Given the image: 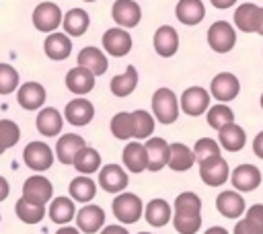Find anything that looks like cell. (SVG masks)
<instances>
[{
	"mask_svg": "<svg viewBox=\"0 0 263 234\" xmlns=\"http://www.w3.org/2000/svg\"><path fill=\"white\" fill-rule=\"evenodd\" d=\"M86 2H95V0H86Z\"/></svg>",
	"mask_w": 263,
	"mask_h": 234,
	"instance_id": "9f6ffc18",
	"label": "cell"
},
{
	"mask_svg": "<svg viewBox=\"0 0 263 234\" xmlns=\"http://www.w3.org/2000/svg\"><path fill=\"white\" fill-rule=\"evenodd\" d=\"M43 47H45V55H47L49 60L60 62V60H66V57L70 55V51H72V41H70L68 33H58V31H55V33H49V35H47Z\"/></svg>",
	"mask_w": 263,
	"mask_h": 234,
	"instance_id": "4316f807",
	"label": "cell"
},
{
	"mask_svg": "<svg viewBox=\"0 0 263 234\" xmlns=\"http://www.w3.org/2000/svg\"><path fill=\"white\" fill-rule=\"evenodd\" d=\"M64 117H66V121H68L70 125L82 127V125H86V123L92 121V117H95V107H92V103L86 101V99H72V101L66 105V109H64Z\"/></svg>",
	"mask_w": 263,
	"mask_h": 234,
	"instance_id": "9a60e30c",
	"label": "cell"
},
{
	"mask_svg": "<svg viewBox=\"0 0 263 234\" xmlns=\"http://www.w3.org/2000/svg\"><path fill=\"white\" fill-rule=\"evenodd\" d=\"M80 232V228L76 230V228H60L58 230V234H78Z\"/></svg>",
	"mask_w": 263,
	"mask_h": 234,
	"instance_id": "f907efd6",
	"label": "cell"
},
{
	"mask_svg": "<svg viewBox=\"0 0 263 234\" xmlns=\"http://www.w3.org/2000/svg\"><path fill=\"white\" fill-rule=\"evenodd\" d=\"M123 164L129 172H142L148 168V152H146V144H140V142H129L125 148H123Z\"/></svg>",
	"mask_w": 263,
	"mask_h": 234,
	"instance_id": "7402d4cb",
	"label": "cell"
},
{
	"mask_svg": "<svg viewBox=\"0 0 263 234\" xmlns=\"http://www.w3.org/2000/svg\"><path fill=\"white\" fill-rule=\"evenodd\" d=\"M146 152H148V170L156 172V170L168 166L171 144H168L164 138H148V142H146Z\"/></svg>",
	"mask_w": 263,
	"mask_h": 234,
	"instance_id": "2e32d148",
	"label": "cell"
},
{
	"mask_svg": "<svg viewBox=\"0 0 263 234\" xmlns=\"http://www.w3.org/2000/svg\"><path fill=\"white\" fill-rule=\"evenodd\" d=\"M212 232H218V234H226V230H222V228H218V226H214L212 230H208V234H212Z\"/></svg>",
	"mask_w": 263,
	"mask_h": 234,
	"instance_id": "816d5d0a",
	"label": "cell"
},
{
	"mask_svg": "<svg viewBox=\"0 0 263 234\" xmlns=\"http://www.w3.org/2000/svg\"><path fill=\"white\" fill-rule=\"evenodd\" d=\"M216 209L224 216V218H230V220H238L240 216H245L247 211V203H245V197L240 195V191H222L218 197H216Z\"/></svg>",
	"mask_w": 263,
	"mask_h": 234,
	"instance_id": "7c38bea8",
	"label": "cell"
},
{
	"mask_svg": "<svg viewBox=\"0 0 263 234\" xmlns=\"http://www.w3.org/2000/svg\"><path fill=\"white\" fill-rule=\"evenodd\" d=\"M4 150H6V148H4V146H2V144H0V154H2V152H4Z\"/></svg>",
	"mask_w": 263,
	"mask_h": 234,
	"instance_id": "11a10c76",
	"label": "cell"
},
{
	"mask_svg": "<svg viewBox=\"0 0 263 234\" xmlns=\"http://www.w3.org/2000/svg\"><path fill=\"white\" fill-rule=\"evenodd\" d=\"M154 49L160 57H171L179 49V33L171 25H162L154 33Z\"/></svg>",
	"mask_w": 263,
	"mask_h": 234,
	"instance_id": "d6986e66",
	"label": "cell"
},
{
	"mask_svg": "<svg viewBox=\"0 0 263 234\" xmlns=\"http://www.w3.org/2000/svg\"><path fill=\"white\" fill-rule=\"evenodd\" d=\"M21 138V129L10 119H0V144L4 148H12Z\"/></svg>",
	"mask_w": 263,
	"mask_h": 234,
	"instance_id": "ee69618b",
	"label": "cell"
},
{
	"mask_svg": "<svg viewBox=\"0 0 263 234\" xmlns=\"http://www.w3.org/2000/svg\"><path fill=\"white\" fill-rule=\"evenodd\" d=\"M35 125H37V131H39L41 135H45V138H53V135H58V133L62 131L64 117H62V113H60L58 109H53V107H45V109H41V111L37 113V121H35Z\"/></svg>",
	"mask_w": 263,
	"mask_h": 234,
	"instance_id": "44dd1931",
	"label": "cell"
},
{
	"mask_svg": "<svg viewBox=\"0 0 263 234\" xmlns=\"http://www.w3.org/2000/svg\"><path fill=\"white\" fill-rule=\"evenodd\" d=\"M8 191H10V187H8V181L0 174V201H4L6 197H8Z\"/></svg>",
	"mask_w": 263,
	"mask_h": 234,
	"instance_id": "c3c4849f",
	"label": "cell"
},
{
	"mask_svg": "<svg viewBox=\"0 0 263 234\" xmlns=\"http://www.w3.org/2000/svg\"><path fill=\"white\" fill-rule=\"evenodd\" d=\"M259 105H261V109H263V92H261V99H259Z\"/></svg>",
	"mask_w": 263,
	"mask_h": 234,
	"instance_id": "db71d44e",
	"label": "cell"
},
{
	"mask_svg": "<svg viewBox=\"0 0 263 234\" xmlns=\"http://www.w3.org/2000/svg\"><path fill=\"white\" fill-rule=\"evenodd\" d=\"M234 234H263V203H255L234 226Z\"/></svg>",
	"mask_w": 263,
	"mask_h": 234,
	"instance_id": "484cf974",
	"label": "cell"
},
{
	"mask_svg": "<svg viewBox=\"0 0 263 234\" xmlns=\"http://www.w3.org/2000/svg\"><path fill=\"white\" fill-rule=\"evenodd\" d=\"M173 226L181 234H193L201 228V213H191V211H175L173 213Z\"/></svg>",
	"mask_w": 263,
	"mask_h": 234,
	"instance_id": "f35d334b",
	"label": "cell"
},
{
	"mask_svg": "<svg viewBox=\"0 0 263 234\" xmlns=\"http://www.w3.org/2000/svg\"><path fill=\"white\" fill-rule=\"evenodd\" d=\"M99 185L107 193H121L127 187V172L119 164H105L99 172Z\"/></svg>",
	"mask_w": 263,
	"mask_h": 234,
	"instance_id": "e0dca14e",
	"label": "cell"
},
{
	"mask_svg": "<svg viewBox=\"0 0 263 234\" xmlns=\"http://www.w3.org/2000/svg\"><path fill=\"white\" fill-rule=\"evenodd\" d=\"M23 160H25V164L29 168H33L37 172H43V170H47L53 164V152L43 142H29L25 146Z\"/></svg>",
	"mask_w": 263,
	"mask_h": 234,
	"instance_id": "9c48e42d",
	"label": "cell"
},
{
	"mask_svg": "<svg viewBox=\"0 0 263 234\" xmlns=\"http://www.w3.org/2000/svg\"><path fill=\"white\" fill-rule=\"evenodd\" d=\"M259 35H263V21H261V27H259Z\"/></svg>",
	"mask_w": 263,
	"mask_h": 234,
	"instance_id": "f5cc1de1",
	"label": "cell"
},
{
	"mask_svg": "<svg viewBox=\"0 0 263 234\" xmlns=\"http://www.w3.org/2000/svg\"><path fill=\"white\" fill-rule=\"evenodd\" d=\"M47 213L53 224H68L76 216V207L70 197H55V199H51Z\"/></svg>",
	"mask_w": 263,
	"mask_h": 234,
	"instance_id": "d6a6232c",
	"label": "cell"
},
{
	"mask_svg": "<svg viewBox=\"0 0 263 234\" xmlns=\"http://www.w3.org/2000/svg\"><path fill=\"white\" fill-rule=\"evenodd\" d=\"M193 152H195V158L197 162L210 158V156H218L220 154V142L212 140V138H199L193 146Z\"/></svg>",
	"mask_w": 263,
	"mask_h": 234,
	"instance_id": "7bdbcfd3",
	"label": "cell"
},
{
	"mask_svg": "<svg viewBox=\"0 0 263 234\" xmlns=\"http://www.w3.org/2000/svg\"><path fill=\"white\" fill-rule=\"evenodd\" d=\"M99 166H101V154L90 146H84L74 158V168L80 174H92L95 170H99Z\"/></svg>",
	"mask_w": 263,
	"mask_h": 234,
	"instance_id": "8d00e7d4",
	"label": "cell"
},
{
	"mask_svg": "<svg viewBox=\"0 0 263 234\" xmlns=\"http://www.w3.org/2000/svg\"><path fill=\"white\" fill-rule=\"evenodd\" d=\"M263 21V6H257L253 2H242L234 10V27L242 33H259Z\"/></svg>",
	"mask_w": 263,
	"mask_h": 234,
	"instance_id": "52a82bcc",
	"label": "cell"
},
{
	"mask_svg": "<svg viewBox=\"0 0 263 234\" xmlns=\"http://www.w3.org/2000/svg\"><path fill=\"white\" fill-rule=\"evenodd\" d=\"M175 14L179 18V23L187 25V27H193V25H199L205 16V6L201 0H179L177 6H175Z\"/></svg>",
	"mask_w": 263,
	"mask_h": 234,
	"instance_id": "603a6c76",
	"label": "cell"
},
{
	"mask_svg": "<svg viewBox=\"0 0 263 234\" xmlns=\"http://www.w3.org/2000/svg\"><path fill=\"white\" fill-rule=\"evenodd\" d=\"M111 133L117 140H129L136 138V123H134V113H117L111 119Z\"/></svg>",
	"mask_w": 263,
	"mask_h": 234,
	"instance_id": "74e56055",
	"label": "cell"
},
{
	"mask_svg": "<svg viewBox=\"0 0 263 234\" xmlns=\"http://www.w3.org/2000/svg\"><path fill=\"white\" fill-rule=\"evenodd\" d=\"M66 88L72 94H88L95 88V74L84 66H76L66 74Z\"/></svg>",
	"mask_w": 263,
	"mask_h": 234,
	"instance_id": "ac0fdd59",
	"label": "cell"
},
{
	"mask_svg": "<svg viewBox=\"0 0 263 234\" xmlns=\"http://www.w3.org/2000/svg\"><path fill=\"white\" fill-rule=\"evenodd\" d=\"M230 181H232V187L236 191L249 193L261 185V170L255 164H238L230 172Z\"/></svg>",
	"mask_w": 263,
	"mask_h": 234,
	"instance_id": "30bf717a",
	"label": "cell"
},
{
	"mask_svg": "<svg viewBox=\"0 0 263 234\" xmlns=\"http://www.w3.org/2000/svg\"><path fill=\"white\" fill-rule=\"evenodd\" d=\"M218 142L228 152H240L247 144V133L238 123H228L222 129H218Z\"/></svg>",
	"mask_w": 263,
	"mask_h": 234,
	"instance_id": "d4e9b609",
	"label": "cell"
},
{
	"mask_svg": "<svg viewBox=\"0 0 263 234\" xmlns=\"http://www.w3.org/2000/svg\"><path fill=\"white\" fill-rule=\"evenodd\" d=\"M109 86H111V92L115 96H127V94H132L136 90V86H138V70L129 64L123 74L113 76V80H111Z\"/></svg>",
	"mask_w": 263,
	"mask_h": 234,
	"instance_id": "836d02e7",
	"label": "cell"
},
{
	"mask_svg": "<svg viewBox=\"0 0 263 234\" xmlns=\"http://www.w3.org/2000/svg\"><path fill=\"white\" fill-rule=\"evenodd\" d=\"M208 45L216 53H228L236 45V31L226 21H216L208 29Z\"/></svg>",
	"mask_w": 263,
	"mask_h": 234,
	"instance_id": "277c9868",
	"label": "cell"
},
{
	"mask_svg": "<svg viewBox=\"0 0 263 234\" xmlns=\"http://www.w3.org/2000/svg\"><path fill=\"white\" fill-rule=\"evenodd\" d=\"M134 123H136V138L138 140H148L154 131V117L144 111V109H138L134 111Z\"/></svg>",
	"mask_w": 263,
	"mask_h": 234,
	"instance_id": "60d3db41",
	"label": "cell"
},
{
	"mask_svg": "<svg viewBox=\"0 0 263 234\" xmlns=\"http://www.w3.org/2000/svg\"><path fill=\"white\" fill-rule=\"evenodd\" d=\"M195 162H197L195 152H193L189 146H185V144H181V142L171 144L168 168H173L175 172H185V170H189V168H191Z\"/></svg>",
	"mask_w": 263,
	"mask_h": 234,
	"instance_id": "83f0119b",
	"label": "cell"
},
{
	"mask_svg": "<svg viewBox=\"0 0 263 234\" xmlns=\"http://www.w3.org/2000/svg\"><path fill=\"white\" fill-rule=\"evenodd\" d=\"M103 47L109 55L113 57H123L129 53L132 49V35L127 31H123V27H115L105 31L103 35Z\"/></svg>",
	"mask_w": 263,
	"mask_h": 234,
	"instance_id": "8fae6325",
	"label": "cell"
},
{
	"mask_svg": "<svg viewBox=\"0 0 263 234\" xmlns=\"http://www.w3.org/2000/svg\"><path fill=\"white\" fill-rule=\"evenodd\" d=\"M103 232H105V234H113V232H119V234H127V230H125V228H121V226H109V228H105Z\"/></svg>",
	"mask_w": 263,
	"mask_h": 234,
	"instance_id": "681fc988",
	"label": "cell"
},
{
	"mask_svg": "<svg viewBox=\"0 0 263 234\" xmlns=\"http://www.w3.org/2000/svg\"><path fill=\"white\" fill-rule=\"evenodd\" d=\"M84 140L78 135V133H66L58 140L55 144V154H58V160L62 164H74V158L76 154L84 148Z\"/></svg>",
	"mask_w": 263,
	"mask_h": 234,
	"instance_id": "cb8c5ba5",
	"label": "cell"
},
{
	"mask_svg": "<svg viewBox=\"0 0 263 234\" xmlns=\"http://www.w3.org/2000/svg\"><path fill=\"white\" fill-rule=\"evenodd\" d=\"M111 207H113L115 218L121 224H136L144 216V203L134 193H121V195H117L113 199Z\"/></svg>",
	"mask_w": 263,
	"mask_h": 234,
	"instance_id": "7a4b0ae2",
	"label": "cell"
},
{
	"mask_svg": "<svg viewBox=\"0 0 263 234\" xmlns=\"http://www.w3.org/2000/svg\"><path fill=\"white\" fill-rule=\"evenodd\" d=\"M16 101L25 111H37L45 103V88L39 82H25L16 92Z\"/></svg>",
	"mask_w": 263,
	"mask_h": 234,
	"instance_id": "ffe728a7",
	"label": "cell"
},
{
	"mask_svg": "<svg viewBox=\"0 0 263 234\" xmlns=\"http://www.w3.org/2000/svg\"><path fill=\"white\" fill-rule=\"evenodd\" d=\"M76 224L80 232H97L105 224V211L99 205H84L76 213Z\"/></svg>",
	"mask_w": 263,
	"mask_h": 234,
	"instance_id": "f1b7e54d",
	"label": "cell"
},
{
	"mask_svg": "<svg viewBox=\"0 0 263 234\" xmlns=\"http://www.w3.org/2000/svg\"><path fill=\"white\" fill-rule=\"evenodd\" d=\"M210 92L214 99H218L220 103H228L234 101L240 92V82L232 72H220L212 78L210 82Z\"/></svg>",
	"mask_w": 263,
	"mask_h": 234,
	"instance_id": "ba28073f",
	"label": "cell"
},
{
	"mask_svg": "<svg viewBox=\"0 0 263 234\" xmlns=\"http://www.w3.org/2000/svg\"><path fill=\"white\" fill-rule=\"evenodd\" d=\"M88 25H90V16H88V12L82 10V8H70V10L64 14V23H62L64 31H66L68 35H72V37L84 35L86 29H88Z\"/></svg>",
	"mask_w": 263,
	"mask_h": 234,
	"instance_id": "4dcf8cb0",
	"label": "cell"
},
{
	"mask_svg": "<svg viewBox=\"0 0 263 234\" xmlns=\"http://www.w3.org/2000/svg\"><path fill=\"white\" fill-rule=\"evenodd\" d=\"M111 16L113 21L123 27V29H132L140 23L142 18V8L138 2L134 0H115L113 2V8H111Z\"/></svg>",
	"mask_w": 263,
	"mask_h": 234,
	"instance_id": "4fadbf2b",
	"label": "cell"
},
{
	"mask_svg": "<svg viewBox=\"0 0 263 234\" xmlns=\"http://www.w3.org/2000/svg\"><path fill=\"white\" fill-rule=\"evenodd\" d=\"M179 107H181V103H179L177 94H175L171 88H166V86L158 88V90L152 94V113H154V117H156L160 123H164V125H171V123L177 121V117H179Z\"/></svg>",
	"mask_w": 263,
	"mask_h": 234,
	"instance_id": "6da1fadb",
	"label": "cell"
},
{
	"mask_svg": "<svg viewBox=\"0 0 263 234\" xmlns=\"http://www.w3.org/2000/svg\"><path fill=\"white\" fill-rule=\"evenodd\" d=\"M197 164H199V179L210 187H220L230 179V166L222 158V154L210 156Z\"/></svg>",
	"mask_w": 263,
	"mask_h": 234,
	"instance_id": "3957f363",
	"label": "cell"
},
{
	"mask_svg": "<svg viewBox=\"0 0 263 234\" xmlns=\"http://www.w3.org/2000/svg\"><path fill=\"white\" fill-rule=\"evenodd\" d=\"M205 117H208V125L214 127V129H222L224 125L234 123V113L226 103H218V105L210 107Z\"/></svg>",
	"mask_w": 263,
	"mask_h": 234,
	"instance_id": "ab89813d",
	"label": "cell"
},
{
	"mask_svg": "<svg viewBox=\"0 0 263 234\" xmlns=\"http://www.w3.org/2000/svg\"><path fill=\"white\" fill-rule=\"evenodd\" d=\"M70 195L74 201H80V203H88L95 195H97V185L92 179H88L86 174H80L76 179H72L70 183Z\"/></svg>",
	"mask_w": 263,
	"mask_h": 234,
	"instance_id": "e575fe53",
	"label": "cell"
},
{
	"mask_svg": "<svg viewBox=\"0 0 263 234\" xmlns=\"http://www.w3.org/2000/svg\"><path fill=\"white\" fill-rule=\"evenodd\" d=\"M78 66H84V68H88L95 76H101V74H105L107 72V57H105V53L99 49V47H92V45H88V47H84L80 53H78Z\"/></svg>",
	"mask_w": 263,
	"mask_h": 234,
	"instance_id": "1f68e13d",
	"label": "cell"
},
{
	"mask_svg": "<svg viewBox=\"0 0 263 234\" xmlns=\"http://www.w3.org/2000/svg\"><path fill=\"white\" fill-rule=\"evenodd\" d=\"M14 211L18 216L21 222L25 224H39L43 218H45V205H39V203H33L25 197H21L14 205Z\"/></svg>",
	"mask_w": 263,
	"mask_h": 234,
	"instance_id": "d590c367",
	"label": "cell"
},
{
	"mask_svg": "<svg viewBox=\"0 0 263 234\" xmlns=\"http://www.w3.org/2000/svg\"><path fill=\"white\" fill-rule=\"evenodd\" d=\"M210 2H212V6H214V8H220V10L230 8V6H234V4H236V0H210Z\"/></svg>",
	"mask_w": 263,
	"mask_h": 234,
	"instance_id": "7dc6e473",
	"label": "cell"
},
{
	"mask_svg": "<svg viewBox=\"0 0 263 234\" xmlns=\"http://www.w3.org/2000/svg\"><path fill=\"white\" fill-rule=\"evenodd\" d=\"M144 218L150 226L154 228H162L171 222L173 218V211H171V205L164 201V199H152L148 201V205L144 207Z\"/></svg>",
	"mask_w": 263,
	"mask_h": 234,
	"instance_id": "f546056e",
	"label": "cell"
},
{
	"mask_svg": "<svg viewBox=\"0 0 263 234\" xmlns=\"http://www.w3.org/2000/svg\"><path fill=\"white\" fill-rule=\"evenodd\" d=\"M53 195V187L49 183V179L41 177V174H35L31 179L25 181L23 185V197L33 201V203H39V205H45Z\"/></svg>",
	"mask_w": 263,
	"mask_h": 234,
	"instance_id": "5bb4252c",
	"label": "cell"
},
{
	"mask_svg": "<svg viewBox=\"0 0 263 234\" xmlns=\"http://www.w3.org/2000/svg\"><path fill=\"white\" fill-rule=\"evenodd\" d=\"M253 152H255L257 158L263 160V129H261V131L255 135V140H253Z\"/></svg>",
	"mask_w": 263,
	"mask_h": 234,
	"instance_id": "bcb514c9",
	"label": "cell"
},
{
	"mask_svg": "<svg viewBox=\"0 0 263 234\" xmlns=\"http://www.w3.org/2000/svg\"><path fill=\"white\" fill-rule=\"evenodd\" d=\"M210 99L212 92L203 86H189L181 94V111L191 117H199L210 109Z\"/></svg>",
	"mask_w": 263,
	"mask_h": 234,
	"instance_id": "8992f818",
	"label": "cell"
},
{
	"mask_svg": "<svg viewBox=\"0 0 263 234\" xmlns=\"http://www.w3.org/2000/svg\"><path fill=\"white\" fill-rule=\"evenodd\" d=\"M18 72L10 64H0V94H10L16 90Z\"/></svg>",
	"mask_w": 263,
	"mask_h": 234,
	"instance_id": "b9f144b4",
	"label": "cell"
},
{
	"mask_svg": "<svg viewBox=\"0 0 263 234\" xmlns=\"http://www.w3.org/2000/svg\"><path fill=\"white\" fill-rule=\"evenodd\" d=\"M64 23V14L55 2H41L33 10V25L41 33H51Z\"/></svg>",
	"mask_w": 263,
	"mask_h": 234,
	"instance_id": "5b68a950",
	"label": "cell"
},
{
	"mask_svg": "<svg viewBox=\"0 0 263 234\" xmlns=\"http://www.w3.org/2000/svg\"><path fill=\"white\" fill-rule=\"evenodd\" d=\"M175 211H191V213H197V211H201V199L195 193L185 191V193L177 195V199H175Z\"/></svg>",
	"mask_w": 263,
	"mask_h": 234,
	"instance_id": "f6af8a7d",
	"label": "cell"
}]
</instances>
